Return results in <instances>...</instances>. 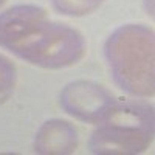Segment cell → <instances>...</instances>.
Masks as SVG:
<instances>
[{"mask_svg": "<svg viewBox=\"0 0 155 155\" xmlns=\"http://www.w3.org/2000/svg\"><path fill=\"white\" fill-rule=\"evenodd\" d=\"M0 45L44 68L70 67L87 50L79 31L48 20L47 11L36 5H17L0 14Z\"/></svg>", "mask_w": 155, "mask_h": 155, "instance_id": "obj_1", "label": "cell"}, {"mask_svg": "<svg viewBox=\"0 0 155 155\" xmlns=\"http://www.w3.org/2000/svg\"><path fill=\"white\" fill-rule=\"evenodd\" d=\"M115 81L126 92L153 96V31L141 23H129L113 31L104 45Z\"/></svg>", "mask_w": 155, "mask_h": 155, "instance_id": "obj_2", "label": "cell"}, {"mask_svg": "<svg viewBox=\"0 0 155 155\" xmlns=\"http://www.w3.org/2000/svg\"><path fill=\"white\" fill-rule=\"evenodd\" d=\"M153 137V109L140 101L116 102L90 140L95 153L143 152Z\"/></svg>", "mask_w": 155, "mask_h": 155, "instance_id": "obj_3", "label": "cell"}, {"mask_svg": "<svg viewBox=\"0 0 155 155\" xmlns=\"http://www.w3.org/2000/svg\"><path fill=\"white\" fill-rule=\"evenodd\" d=\"M112 92L90 81H76L68 84L61 93V106L74 118L99 124L116 104Z\"/></svg>", "mask_w": 155, "mask_h": 155, "instance_id": "obj_4", "label": "cell"}, {"mask_svg": "<svg viewBox=\"0 0 155 155\" xmlns=\"http://www.w3.org/2000/svg\"><path fill=\"white\" fill-rule=\"evenodd\" d=\"M76 129L62 120L45 123L36 135L34 149L39 153H70L78 147Z\"/></svg>", "mask_w": 155, "mask_h": 155, "instance_id": "obj_5", "label": "cell"}, {"mask_svg": "<svg viewBox=\"0 0 155 155\" xmlns=\"http://www.w3.org/2000/svg\"><path fill=\"white\" fill-rule=\"evenodd\" d=\"M104 0H53L54 8L65 16H84L95 11Z\"/></svg>", "mask_w": 155, "mask_h": 155, "instance_id": "obj_6", "label": "cell"}, {"mask_svg": "<svg viewBox=\"0 0 155 155\" xmlns=\"http://www.w3.org/2000/svg\"><path fill=\"white\" fill-rule=\"evenodd\" d=\"M16 85V67L12 62L0 54V102L5 101Z\"/></svg>", "mask_w": 155, "mask_h": 155, "instance_id": "obj_7", "label": "cell"}, {"mask_svg": "<svg viewBox=\"0 0 155 155\" xmlns=\"http://www.w3.org/2000/svg\"><path fill=\"white\" fill-rule=\"evenodd\" d=\"M5 2H6V0H0V6H2V5H3Z\"/></svg>", "mask_w": 155, "mask_h": 155, "instance_id": "obj_8", "label": "cell"}]
</instances>
